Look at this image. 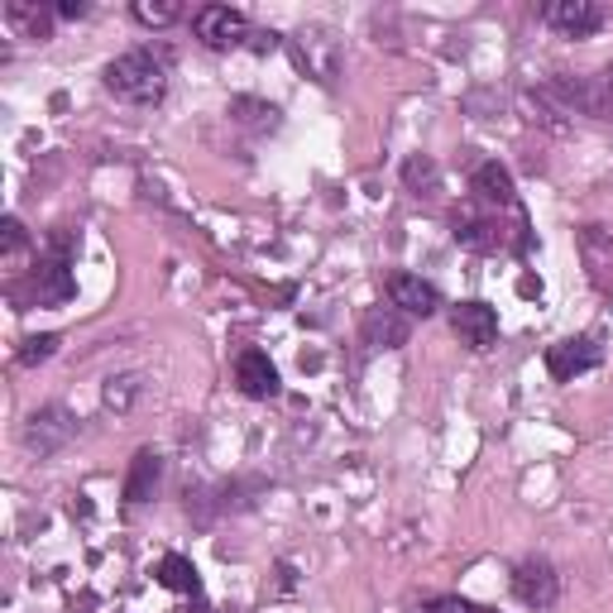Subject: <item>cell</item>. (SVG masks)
Masks as SVG:
<instances>
[{
    "label": "cell",
    "instance_id": "obj_1",
    "mask_svg": "<svg viewBox=\"0 0 613 613\" xmlns=\"http://www.w3.org/2000/svg\"><path fill=\"white\" fill-rule=\"evenodd\" d=\"M106 86L121 101H135V106H154L168 92V53L154 49H129L121 58L106 63Z\"/></svg>",
    "mask_w": 613,
    "mask_h": 613
},
{
    "label": "cell",
    "instance_id": "obj_2",
    "mask_svg": "<svg viewBox=\"0 0 613 613\" xmlns=\"http://www.w3.org/2000/svg\"><path fill=\"white\" fill-rule=\"evenodd\" d=\"M72 236H67V226L58 230V236L49 240V254L34 264V273H29V283H14V302H20V312L24 306H58V302H67L72 298Z\"/></svg>",
    "mask_w": 613,
    "mask_h": 613
},
{
    "label": "cell",
    "instance_id": "obj_3",
    "mask_svg": "<svg viewBox=\"0 0 613 613\" xmlns=\"http://www.w3.org/2000/svg\"><path fill=\"white\" fill-rule=\"evenodd\" d=\"M193 34L207 43V49L226 53V49H240V43H245V34H250V20H245L240 10H230V6H201L193 14Z\"/></svg>",
    "mask_w": 613,
    "mask_h": 613
},
{
    "label": "cell",
    "instance_id": "obj_4",
    "mask_svg": "<svg viewBox=\"0 0 613 613\" xmlns=\"http://www.w3.org/2000/svg\"><path fill=\"white\" fill-rule=\"evenodd\" d=\"M72 436H77V417L67 413V407H39L34 417H29V427H24V441L29 450H39V456H58Z\"/></svg>",
    "mask_w": 613,
    "mask_h": 613
},
{
    "label": "cell",
    "instance_id": "obj_5",
    "mask_svg": "<svg viewBox=\"0 0 613 613\" xmlns=\"http://www.w3.org/2000/svg\"><path fill=\"white\" fill-rule=\"evenodd\" d=\"M513 594L528 609H551L557 604V594H561V575H557V565L542 561V557H528L513 571Z\"/></svg>",
    "mask_w": 613,
    "mask_h": 613
},
{
    "label": "cell",
    "instance_id": "obj_6",
    "mask_svg": "<svg viewBox=\"0 0 613 613\" xmlns=\"http://www.w3.org/2000/svg\"><path fill=\"white\" fill-rule=\"evenodd\" d=\"M594 364H600V345H594L590 335H565V341L547 350V370L557 384H571L575 374H590Z\"/></svg>",
    "mask_w": 613,
    "mask_h": 613
},
{
    "label": "cell",
    "instance_id": "obj_7",
    "mask_svg": "<svg viewBox=\"0 0 613 613\" xmlns=\"http://www.w3.org/2000/svg\"><path fill=\"white\" fill-rule=\"evenodd\" d=\"M450 331L460 335V345L489 350L499 341V312H493L489 302H460L456 312H450Z\"/></svg>",
    "mask_w": 613,
    "mask_h": 613
},
{
    "label": "cell",
    "instance_id": "obj_8",
    "mask_svg": "<svg viewBox=\"0 0 613 613\" xmlns=\"http://www.w3.org/2000/svg\"><path fill=\"white\" fill-rule=\"evenodd\" d=\"M542 20L551 29H561L565 39H585L604 24V10L594 0H551V6H542Z\"/></svg>",
    "mask_w": 613,
    "mask_h": 613
},
{
    "label": "cell",
    "instance_id": "obj_9",
    "mask_svg": "<svg viewBox=\"0 0 613 613\" xmlns=\"http://www.w3.org/2000/svg\"><path fill=\"white\" fill-rule=\"evenodd\" d=\"M388 302L398 306L403 316H436V312H441V293H436V283L417 279V273H393V279H388Z\"/></svg>",
    "mask_w": 613,
    "mask_h": 613
},
{
    "label": "cell",
    "instance_id": "obj_10",
    "mask_svg": "<svg viewBox=\"0 0 613 613\" xmlns=\"http://www.w3.org/2000/svg\"><path fill=\"white\" fill-rule=\"evenodd\" d=\"M360 335H364V345L398 350V345H407V335H413V316H403L398 306H370L360 321Z\"/></svg>",
    "mask_w": 613,
    "mask_h": 613
},
{
    "label": "cell",
    "instance_id": "obj_11",
    "mask_svg": "<svg viewBox=\"0 0 613 613\" xmlns=\"http://www.w3.org/2000/svg\"><path fill=\"white\" fill-rule=\"evenodd\" d=\"M236 384L245 398H279V370L264 350H240L236 355Z\"/></svg>",
    "mask_w": 613,
    "mask_h": 613
},
{
    "label": "cell",
    "instance_id": "obj_12",
    "mask_svg": "<svg viewBox=\"0 0 613 613\" xmlns=\"http://www.w3.org/2000/svg\"><path fill=\"white\" fill-rule=\"evenodd\" d=\"M456 240L465 250L493 254V250H503V226L493 216H456Z\"/></svg>",
    "mask_w": 613,
    "mask_h": 613
},
{
    "label": "cell",
    "instance_id": "obj_13",
    "mask_svg": "<svg viewBox=\"0 0 613 613\" xmlns=\"http://www.w3.org/2000/svg\"><path fill=\"white\" fill-rule=\"evenodd\" d=\"M158 479H164V460H158L154 450H139V456L129 460V475H125V499H129V503L154 499Z\"/></svg>",
    "mask_w": 613,
    "mask_h": 613
},
{
    "label": "cell",
    "instance_id": "obj_14",
    "mask_svg": "<svg viewBox=\"0 0 613 613\" xmlns=\"http://www.w3.org/2000/svg\"><path fill=\"white\" fill-rule=\"evenodd\" d=\"M475 193L493 201V207H513V173L503 164H479L475 168Z\"/></svg>",
    "mask_w": 613,
    "mask_h": 613
},
{
    "label": "cell",
    "instance_id": "obj_15",
    "mask_svg": "<svg viewBox=\"0 0 613 613\" xmlns=\"http://www.w3.org/2000/svg\"><path fill=\"white\" fill-rule=\"evenodd\" d=\"M230 121L254 129V135H264V129L279 125V106H269V101H254V96H236L230 101Z\"/></svg>",
    "mask_w": 613,
    "mask_h": 613
},
{
    "label": "cell",
    "instance_id": "obj_16",
    "mask_svg": "<svg viewBox=\"0 0 613 613\" xmlns=\"http://www.w3.org/2000/svg\"><path fill=\"white\" fill-rule=\"evenodd\" d=\"M53 14L58 10H39V6H24V0H10V6H6V20L20 24L29 39H49L53 34Z\"/></svg>",
    "mask_w": 613,
    "mask_h": 613
},
{
    "label": "cell",
    "instance_id": "obj_17",
    "mask_svg": "<svg viewBox=\"0 0 613 613\" xmlns=\"http://www.w3.org/2000/svg\"><path fill=\"white\" fill-rule=\"evenodd\" d=\"M158 580H164L168 590H178V594H197L201 590L197 565L187 561V557H164V561H158Z\"/></svg>",
    "mask_w": 613,
    "mask_h": 613
},
{
    "label": "cell",
    "instance_id": "obj_18",
    "mask_svg": "<svg viewBox=\"0 0 613 613\" xmlns=\"http://www.w3.org/2000/svg\"><path fill=\"white\" fill-rule=\"evenodd\" d=\"M403 183L413 187L417 197H422V193H436V187H441V168H436L432 154H413V158L403 164Z\"/></svg>",
    "mask_w": 613,
    "mask_h": 613
},
{
    "label": "cell",
    "instance_id": "obj_19",
    "mask_svg": "<svg viewBox=\"0 0 613 613\" xmlns=\"http://www.w3.org/2000/svg\"><path fill=\"white\" fill-rule=\"evenodd\" d=\"M135 20L149 29H168L183 20V6L178 0H135Z\"/></svg>",
    "mask_w": 613,
    "mask_h": 613
},
{
    "label": "cell",
    "instance_id": "obj_20",
    "mask_svg": "<svg viewBox=\"0 0 613 613\" xmlns=\"http://www.w3.org/2000/svg\"><path fill=\"white\" fill-rule=\"evenodd\" d=\"M135 393H139V378L135 374L111 378V384H106V407H111V413H125V407L135 403Z\"/></svg>",
    "mask_w": 613,
    "mask_h": 613
},
{
    "label": "cell",
    "instance_id": "obj_21",
    "mask_svg": "<svg viewBox=\"0 0 613 613\" xmlns=\"http://www.w3.org/2000/svg\"><path fill=\"white\" fill-rule=\"evenodd\" d=\"M58 350V335H29L24 341V350H20V364L29 370V364H43Z\"/></svg>",
    "mask_w": 613,
    "mask_h": 613
},
{
    "label": "cell",
    "instance_id": "obj_22",
    "mask_svg": "<svg viewBox=\"0 0 613 613\" xmlns=\"http://www.w3.org/2000/svg\"><path fill=\"white\" fill-rule=\"evenodd\" d=\"M24 250H29V230L10 216V221H6V264H20Z\"/></svg>",
    "mask_w": 613,
    "mask_h": 613
},
{
    "label": "cell",
    "instance_id": "obj_23",
    "mask_svg": "<svg viewBox=\"0 0 613 613\" xmlns=\"http://www.w3.org/2000/svg\"><path fill=\"white\" fill-rule=\"evenodd\" d=\"M417 613H489V609H479L470 600H432L427 609H417Z\"/></svg>",
    "mask_w": 613,
    "mask_h": 613
},
{
    "label": "cell",
    "instance_id": "obj_24",
    "mask_svg": "<svg viewBox=\"0 0 613 613\" xmlns=\"http://www.w3.org/2000/svg\"><path fill=\"white\" fill-rule=\"evenodd\" d=\"M86 14V0H63V6H58V20H82Z\"/></svg>",
    "mask_w": 613,
    "mask_h": 613
}]
</instances>
